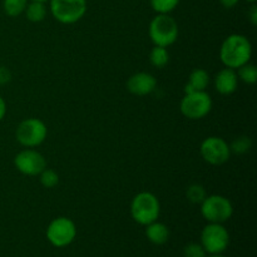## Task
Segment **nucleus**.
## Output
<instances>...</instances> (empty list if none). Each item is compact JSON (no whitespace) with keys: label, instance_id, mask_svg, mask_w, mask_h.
I'll return each mask as SVG.
<instances>
[{"label":"nucleus","instance_id":"nucleus-4","mask_svg":"<svg viewBox=\"0 0 257 257\" xmlns=\"http://www.w3.org/2000/svg\"><path fill=\"white\" fill-rule=\"evenodd\" d=\"M201 215L208 223H223L233 215V206L227 197L211 195L201 203Z\"/></svg>","mask_w":257,"mask_h":257},{"label":"nucleus","instance_id":"nucleus-3","mask_svg":"<svg viewBox=\"0 0 257 257\" xmlns=\"http://www.w3.org/2000/svg\"><path fill=\"white\" fill-rule=\"evenodd\" d=\"M148 34L153 44L167 48L177 40L178 24L171 15L158 14L151 22Z\"/></svg>","mask_w":257,"mask_h":257},{"label":"nucleus","instance_id":"nucleus-7","mask_svg":"<svg viewBox=\"0 0 257 257\" xmlns=\"http://www.w3.org/2000/svg\"><path fill=\"white\" fill-rule=\"evenodd\" d=\"M180 109L181 113L188 119H202L212 109V98L206 90L188 93L181 99Z\"/></svg>","mask_w":257,"mask_h":257},{"label":"nucleus","instance_id":"nucleus-22","mask_svg":"<svg viewBox=\"0 0 257 257\" xmlns=\"http://www.w3.org/2000/svg\"><path fill=\"white\" fill-rule=\"evenodd\" d=\"M178 4L180 0H151V7L158 14H170Z\"/></svg>","mask_w":257,"mask_h":257},{"label":"nucleus","instance_id":"nucleus-26","mask_svg":"<svg viewBox=\"0 0 257 257\" xmlns=\"http://www.w3.org/2000/svg\"><path fill=\"white\" fill-rule=\"evenodd\" d=\"M248 19H250L251 24L257 25V7L255 4L251 7L250 12H248Z\"/></svg>","mask_w":257,"mask_h":257},{"label":"nucleus","instance_id":"nucleus-17","mask_svg":"<svg viewBox=\"0 0 257 257\" xmlns=\"http://www.w3.org/2000/svg\"><path fill=\"white\" fill-rule=\"evenodd\" d=\"M168 60H170V53H168L167 48L155 45V48L150 53L151 64L156 68H163L165 65H167Z\"/></svg>","mask_w":257,"mask_h":257},{"label":"nucleus","instance_id":"nucleus-30","mask_svg":"<svg viewBox=\"0 0 257 257\" xmlns=\"http://www.w3.org/2000/svg\"><path fill=\"white\" fill-rule=\"evenodd\" d=\"M32 2H42V3H47V2H49V0H32Z\"/></svg>","mask_w":257,"mask_h":257},{"label":"nucleus","instance_id":"nucleus-1","mask_svg":"<svg viewBox=\"0 0 257 257\" xmlns=\"http://www.w3.org/2000/svg\"><path fill=\"white\" fill-rule=\"evenodd\" d=\"M252 57L251 42L242 34H231L223 40L220 48V59L226 68L238 69L250 62Z\"/></svg>","mask_w":257,"mask_h":257},{"label":"nucleus","instance_id":"nucleus-15","mask_svg":"<svg viewBox=\"0 0 257 257\" xmlns=\"http://www.w3.org/2000/svg\"><path fill=\"white\" fill-rule=\"evenodd\" d=\"M170 228L165 223L158 222V220L146 226V237L153 245H165L170 240Z\"/></svg>","mask_w":257,"mask_h":257},{"label":"nucleus","instance_id":"nucleus-16","mask_svg":"<svg viewBox=\"0 0 257 257\" xmlns=\"http://www.w3.org/2000/svg\"><path fill=\"white\" fill-rule=\"evenodd\" d=\"M25 14L28 20L32 23H40L47 17V7L45 3L42 2H32L25 8Z\"/></svg>","mask_w":257,"mask_h":257},{"label":"nucleus","instance_id":"nucleus-27","mask_svg":"<svg viewBox=\"0 0 257 257\" xmlns=\"http://www.w3.org/2000/svg\"><path fill=\"white\" fill-rule=\"evenodd\" d=\"M218 2L221 3V5H222L223 8H226V9H231V8L236 7L240 0H218Z\"/></svg>","mask_w":257,"mask_h":257},{"label":"nucleus","instance_id":"nucleus-2","mask_svg":"<svg viewBox=\"0 0 257 257\" xmlns=\"http://www.w3.org/2000/svg\"><path fill=\"white\" fill-rule=\"evenodd\" d=\"M161 205L157 196L151 192H140L131 203V216L138 225L147 226L158 220Z\"/></svg>","mask_w":257,"mask_h":257},{"label":"nucleus","instance_id":"nucleus-13","mask_svg":"<svg viewBox=\"0 0 257 257\" xmlns=\"http://www.w3.org/2000/svg\"><path fill=\"white\" fill-rule=\"evenodd\" d=\"M216 90L222 95H230L237 90L238 87V78L237 73L235 69L231 68H223L217 74L215 75L213 79Z\"/></svg>","mask_w":257,"mask_h":257},{"label":"nucleus","instance_id":"nucleus-10","mask_svg":"<svg viewBox=\"0 0 257 257\" xmlns=\"http://www.w3.org/2000/svg\"><path fill=\"white\" fill-rule=\"evenodd\" d=\"M201 156L207 163L221 166L230 160V145L221 137H208L203 140L200 147Z\"/></svg>","mask_w":257,"mask_h":257},{"label":"nucleus","instance_id":"nucleus-28","mask_svg":"<svg viewBox=\"0 0 257 257\" xmlns=\"http://www.w3.org/2000/svg\"><path fill=\"white\" fill-rule=\"evenodd\" d=\"M5 114H7V103H5L4 98L0 95V122L4 119Z\"/></svg>","mask_w":257,"mask_h":257},{"label":"nucleus","instance_id":"nucleus-14","mask_svg":"<svg viewBox=\"0 0 257 257\" xmlns=\"http://www.w3.org/2000/svg\"><path fill=\"white\" fill-rule=\"evenodd\" d=\"M210 74L202 68H196L191 72L187 84L185 85V94L193 92H203L210 84Z\"/></svg>","mask_w":257,"mask_h":257},{"label":"nucleus","instance_id":"nucleus-8","mask_svg":"<svg viewBox=\"0 0 257 257\" xmlns=\"http://www.w3.org/2000/svg\"><path fill=\"white\" fill-rule=\"evenodd\" d=\"M50 12L62 24H74L84 17L87 0H49Z\"/></svg>","mask_w":257,"mask_h":257},{"label":"nucleus","instance_id":"nucleus-25","mask_svg":"<svg viewBox=\"0 0 257 257\" xmlns=\"http://www.w3.org/2000/svg\"><path fill=\"white\" fill-rule=\"evenodd\" d=\"M12 80V73L7 67L0 65V85H5Z\"/></svg>","mask_w":257,"mask_h":257},{"label":"nucleus","instance_id":"nucleus-21","mask_svg":"<svg viewBox=\"0 0 257 257\" xmlns=\"http://www.w3.org/2000/svg\"><path fill=\"white\" fill-rule=\"evenodd\" d=\"M251 147H252V141L247 136L237 137L230 145L231 153H235V155H245L251 150Z\"/></svg>","mask_w":257,"mask_h":257},{"label":"nucleus","instance_id":"nucleus-9","mask_svg":"<svg viewBox=\"0 0 257 257\" xmlns=\"http://www.w3.org/2000/svg\"><path fill=\"white\" fill-rule=\"evenodd\" d=\"M77 237V226L68 217H57L48 225L47 238L54 247L69 246Z\"/></svg>","mask_w":257,"mask_h":257},{"label":"nucleus","instance_id":"nucleus-11","mask_svg":"<svg viewBox=\"0 0 257 257\" xmlns=\"http://www.w3.org/2000/svg\"><path fill=\"white\" fill-rule=\"evenodd\" d=\"M14 166L23 175L38 176L47 168V161L40 152L33 148H27L15 156Z\"/></svg>","mask_w":257,"mask_h":257},{"label":"nucleus","instance_id":"nucleus-19","mask_svg":"<svg viewBox=\"0 0 257 257\" xmlns=\"http://www.w3.org/2000/svg\"><path fill=\"white\" fill-rule=\"evenodd\" d=\"M237 70V78L240 80H242L246 84H255L257 82V68L253 64H251L250 62L243 64L242 67H240Z\"/></svg>","mask_w":257,"mask_h":257},{"label":"nucleus","instance_id":"nucleus-29","mask_svg":"<svg viewBox=\"0 0 257 257\" xmlns=\"http://www.w3.org/2000/svg\"><path fill=\"white\" fill-rule=\"evenodd\" d=\"M207 257H226V256H223L222 253H220V255H210V256H207Z\"/></svg>","mask_w":257,"mask_h":257},{"label":"nucleus","instance_id":"nucleus-20","mask_svg":"<svg viewBox=\"0 0 257 257\" xmlns=\"http://www.w3.org/2000/svg\"><path fill=\"white\" fill-rule=\"evenodd\" d=\"M186 196H187V200L191 203H202L203 200L207 197V193H206L205 187L202 185H198V183H193L186 191Z\"/></svg>","mask_w":257,"mask_h":257},{"label":"nucleus","instance_id":"nucleus-31","mask_svg":"<svg viewBox=\"0 0 257 257\" xmlns=\"http://www.w3.org/2000/svg\"><path fill=\"white\" fill-rule=\"evenodd\" d=\"M247 2H250V3H252V4H255L256 0H247Z\"/></svg>","mask_w":257,"mask_h":257},{"label":"nucleus","instance_id":"nucleus-24","mask_svg":"<svg viewBox=\"0 0 257 257\" xmlns=\"http://www.w3.org/2000/svg\"><path fill=\"white\" fill-rule=\"evenodd\" d=\"M183 257H207V252L201 243L191 242L183 248Z\"/></svg>","mask_w":257,"mask_h":257},{"label":"nucleus","instance_id":"nucleus-5","mask_svg":"<svg viewBox=\"0 0 257 257\" xmlns=\"http://www.w3.org/2000/svg\"><path fill=\"white\" fill-rule=\"evenodd\" d=\"M200 243L207 255H220L230 245V233L223 223H208L201 232Z\"/></svg>","mask_w":257,"mask_h":257},{"label":"nucleus","instance_id":"nucleus-18","mask_svg":"<svg viewBox=\"0 0 257 257\" xmlns=\"http://www.w3.org/2000/svg\"><path fill=\"white\" fill-rule=\"evenodd\" d=\"M28 0H3V8L5 14L12 18L19 17L25 12Z\"/></svg>","mask_w":257,"mask_h":257},{"label":"nucleus","instance_id":"nucleus-12","mask_svg":"<svg viewBox=\"0 0 257 257\" xmlns=\"http://www.w3.org/2000/svg\"><path fill=\"white\" fill-rule=\"evenodd\" d=\"M157 87V80L151 73L140 72L131 75L127 80V89L132 94L143 97L153 92Z\"/></svg>","mask_w":257,"mask_h":257},{"label":"nucleus","instance_id":"nucleus-6","mask_svg":"<svg viewBox=\"0 0 257 257\" xmlns=\"http://www.w3.org/2000/svg\"><path fill=\"white\" fill-rule=\"evenodd\" d=\"M48 136L47 124L39 118H27L19 123L15 132L17 141L27 148L42 145Z\"/></svg>","mask_w":257,"mask_h":257},{"label":"nucleus","instance_id":"nucleus-23","mask_svg":"<svg viewBox=\"0 0 257 257\" xmlns=\"http://www.w3.org/2000/svg\"><path fill=\"white\" fill-rule=\"evenodd\" d=\"M40 183L44 188H53L59 183V176L55 171L45 168L40 173Z\"/></svg>","mask_w":257,"mask_h":257}]
</instances>
